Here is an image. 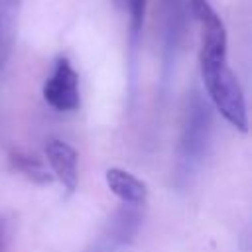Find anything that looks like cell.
<instances>
[{
    "mask_svg": "<svg viewBox=\"0 0 252 252\" xmlns=\"http://www.w3.org/2000/svg\"><path fill=\"white\" fill-rule=\"evenodd\" d=\"M211 110L199 93H193L187 108L179 142V163L183 165V173H189L203 158L209 136H211Z\"/></svg>",
    "mask_w": 252,
    "mask_h": 252,
    "instance_id": "obj_2",
    "label": "cell"
},
{
    "mask_svg": "<svg viewBox=\"0 0 252 252\" xmlns=\"http://www.w3.org/2000/svg\"><path fill=\"white\" fill-rule=\"evenodd\" d=\"M45 159L49 163L51 175L63 185V189L71 195L79 183V158L77 152L63 140L51 138L43 148Z\"/></svg>",
    "mask_w": 252,
    "mask_h": 252,
    "instance_id": "obj_4",
    "label": "cell"
},
{
    "mask_svg": "<svg viewBox=\"0 0 252 252\" xmlns=\"http://www.w3.org/2000/svg\"><path fill=\"white\" fill-rule=\"evenodd\" d=\"M6 240H8V232H6L4 222L0 220V252H4V248H6Z\"/></svg>",
    "mask_w": 252,
    "mask_h": 252,
    "instance_id": "obj_10",
    "label": "cell"
},
{
    "mask_svg": "<svg viewBox=\"0 0 252 252\" xmlns=\"http://www.w3.org/2000/svg\"><path fill=\"white\" fill-rule=\"evenodd\" d=\"M22 12V0H0V71L6 67L16 35H18V22Z\"/></svg>",
    "mask_w": 252,
    "mask_h": 252,
    "instance_id": "obj_6",
    "label": "cell"
},
{
    "mask_svg": "<svg viewBox=\"0 0 252 252\" xmlns=\"http://www.w3.org/2000/svg\"><path fill=\"white\" fill-rule=\"evenodd\" d=\"M43 100L57 112H73L81 104L79 91V73L71 65V61L59 55L53 63L51 75L45 79L41 89Z\"/></svg>",
    "mask_w": 252,
    "mask_h": 252,
    "instance_id": "obj_3",
    "label": "cell"
},
{
    "mask_svg": "<svg viewBox=\"0 0 252 252\" xmlns=\"http://www.w3.org/2000/svg\"><path fill=\"white\" fill-rule=\"evenodd\" d=\"M205 91L213 102V106L220 112V116L238 128L240 132L248 130V112H246V98L236 75L230 71L228 65H222L211 73L201 75Z\"/></svg>",
    "mask_w": 252,
    "mask_h": 252,
    "instance_id": "obj_1",
    "label": "cell"
},
{
    "mask_svg": "<svg viewBox=\"0 0 252 252\" xmlns=\"http://www.w3.org/2000/svg\"><path fill=\"white\" fill-rule=\"evenodd\" d=\"M150 0H126L128 8V18H130V45L136 49L140 37H142V28L146 20V10H148Z\"/></svg>",
    "mask_w": 252,
    "mask_h": 252,
    "instance_id": "obj_9",
    "label": "cell"
},
{
    "mask_svg": "<svg viewBox=\"0 0 252 252\" xmlns=\"http://www.w3.org/2000/svg\"><path fill=\"white\" fill-rule=\"evenodd\" d=\"M106 187L114 197H118L124 205L142 207L148 199V185L138 179L134 173L120 169V167H108L104 173Z\"/></svg>",
    "mask_w": 252,
    "mask_h": 252,
    "instance_id": "obj_5",
    "label": "cell"
},
{
    "mask_svg": "<svg viewBox=\"0 0 252 252\" xmlns=\"http://www.w3.org/2000/svg\"><path fill=\"white\" fill-rule=\"evenodd\" d=\"M183 0H165V53L171 57L177 49L183 30Z\"/></svg>",
    "mask_w": 252,
    "mask_h": 252,
    "instance_id": "obj_7",
    "label": "cell"
},
{
    "mask_svg": "<svg viewBox=\"0 0 252 252\" xmlns=\"http://www.w3.org/2000/svg\"><path fill=\"white\" fill-rule=\"evenodd\" d=\"M10 161H12V165L20 173H24L33 183H37V185L51 183V171H47V167L37 158L28 156V154H22V152H12L10 154Z\"/></svg>",
    "mask_w": 252,
    "mask_h": 252,
    "instance_id": "obj_8",
    "label": "cell"
}]
</instances>
